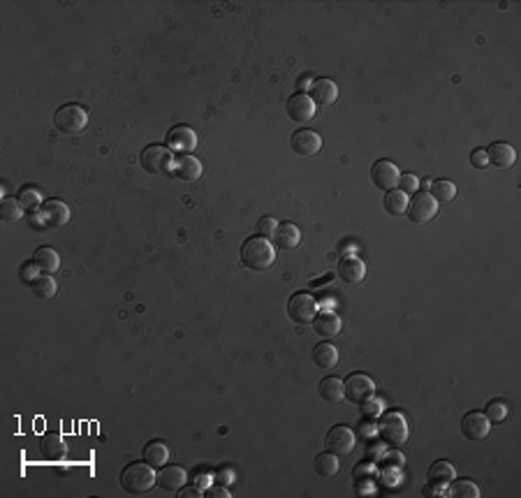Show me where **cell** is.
<instances>
[{"label": "cell", "mask_w": 521, "mask_h": 498, "mask_svg": "<svg viewBox=\"0 0 521 498\" xmlns=\"http://www.w3.org/2000/svg\"><path fill=\"white\" fill-rule=\"evenodd\" d=\"M241 262L250 271H266L276 262V250L266 236H250L241 246Z\"/></svg>", "instance_id": "1"}, {"label": "cell", "mask_w": 521, "mask_h": 498, "mask_svg": "<svg viewBox=\"0 0 521 498\" xmlns=\"http://www.w3.org/2000/svg\"><path fill=\"white\" fill-rule=\"evenodd\" d=\"M156 485H158V473L146 461H135V464L126 466V471L121 473V487L128 494L135 496L149 494Z\"/></svg>", "instance_id": "2"}, {"label": "cell", "mask_w": 521, "mask_h": 498, "mask_svg": "<svg viewBox=\"0 0 521 498\" xmlns=\"http://www.w3.org/2000/svg\"><path fill=\"white\" fill-rule=\"evenodd\" d=\"M139 165L144 172H149V174H153V176H169L174 174V165H176V160H174V153L167 146H158V144H153V146H146L142 151Z\"/></svg>", "instance_id": "3"}, {"label": "cell", "mask_w": 521, "mask_h": 498, "mask_svg": "<svg viewBox=\"0 0 521 498\" xmlns=\"http://www.w3.org/2000/svg\"><path fill=\"white\" fill-rule=\"evenodd\" d=\"M54 126L58 133L75 137L89 126V112H86L82 105H63V107H58V112L54 114Z\"/></svg>", "instance_id": "4"}, {"label": "cell", "mask_w": 521, "mask_h": 498, "mask_svg": "<svg viewBox=\"0 0 521 498\" xmlns=\"http://www.w3.org/2000/svg\"><path fill=\"white\" fill-rule=\"evenodd\" d=\"M378 434L389 447H401L408 440V422L401 413H385L380 417Z\"/></svg>", "instance_id": "5"}, {"label": "cell", "mask_w": 521, "mask_h": 498, "mask_svg": "<svg viewBox=\"0 0 521 498\" xmlns=\"http://www.w3.org/2000/svg\"><path fill=\"white\" fill-rule=\"evenodd\" d=\"M287 315L289 320L296 324H310L317 315V301L313 294L308 292H296L287 301Z\"/></svg>", "instance_id": "6"}, {"label": "cell", "mask_w": 521, "mask_h": 498, "mask_svg": "<svg viewBox=\"0 0 521 498\" xmlns=\"http://www.w3.org/2000/svg\"><path fill=\"white\" fill-rule=\"evenodd\" d=\"M324 445H327V450L331 454H336V457H345V454H350L354 450V445H357V436H354V431L350 427L338 424V427L329 429L327 438H324Z\"/></svg>", "instance_id": "7"}, {"label": "cell", "mask_w": 521, "mask_h": 498, "mask_svg": "<svg viewBox=\"0 0 521 498\" xmlns=\"http://www.w3.org/2000/svg\"><path fill=\"white\" fill-rule=\"evenodd\" d=\"M343 385H345V399L350 403H357V406H361L366 399H371L375 394V382L366 373H352Z\"/></svg>", "instance_id": "8"}, {"label": "cell", "mask_w": 521, "mask_h": 498, "mask_svg": "<svg viewBox=\"0 0 521 498\" xmlns=\"http://www.w3.org/2000/svg\"><path fill=\"white\" fill-rule=\"evenodd\" d=\"M165 142H167L169 151H174V153H181V156H190L192 151L197 149V135H195V130L188 128V126L169 128Z\"/></svg>", "instance_id": "9"}, {"label": "cell", "mask_w": 521, "mask_h": 498, "mask_svg": "<svg viewBox=\"0 0 521 498\" xmlns=\"http://www.w3.org/2000/svg\"><path fill=\"white\" fill-rule=\"evenodd\" d=\"M436 213H438V202L433 199L429 193H415V197L408 202V216L417 225H424V222L433 220Z\"/></svg>", "instance_id": "10"}, {"label": "cell", "mask_w": 521, "mask_h": 498, "mask_svg": "<svg viewBox=\"0 0 521 498\" xmlns=\"http://www.w3.org/2000/svg\"><path fill=\"white\" fill-rule=\"evenodd\" d=\"M371 179L375 188L389 193V190H394V188H399L401 172L392 160H378V163H373V167H371Z\"/></svg>", "instance_id": "11"}, {"label": "cell", "mask_w": 521, "mask_h": 498, "mask_svg": "<svg viewBox=\"0 0 521 498\" xmlns=\"http://www.w3.org/2000/svg\"><path fill=\"white\" fill-rule=\"evenodd\" d=\"M289 146H292V151L296 156L301 158H313L317 156V151L322 149V137L315 133V130H296V133L292 135V139H289Z\"/></svg>", "instance_id": "12"}, {"label": "cell", "mask_w": 521, "mask_h": 498, "mask_svg": "<svg viewBox=\"0 0 521 498\" xmlns=\"http://www.w3.org/2000/svg\"><path fill=\"white\" fill-rule=\"evenodd\" d=\"M315 103L310 100L308 93H294L287 100V116L296 121V123H308L315 116Z\"/></svg>", "instance_id": "13"}, {"label": "cell", "mask_w": 521, "mask_h": 498, "mask_svg": "<svg viewBox=\"0 0 521 498\" xmlns=\"http://www.w3.org/2000/svg\"><path fill=\"white\" fill-rule=\"evenodd\" d=\"M40 218L45 227H63L70 222V209L61 199H47L40 209Z\"/></svg>", "instance_id": "14"}, {"label": "cell", "mask_w": 521, "mask_h": 498, "mask_svg": "<svg viewBox=\"0 0 521 498\" xmlns=\"http://www.w3.org/2000/svg\"><path fill=\"white\" fill-rule=\"evenodd\" d=\"M461 431L468 440H484L491 431V422L480 410H473L461 420Z\"/></svg>", "instance_id": "15"}, {"label": "cell", "mask_w": 521, "mask_h": 498, "mask_svg": "<svg viewBox=\"0 0 521 498\" xmlns=\"http://www.w3.org/2000/svg\"><path fill=\"white\" fill-rule=\"evenodd\" d=\"M487 151V158H489V165H494L498 169H508L512 165L517 163V151L510 146L508 142H494Z\"/></svg>", "instance_id": "16"}, {"label": "cell", "mask_w": 521, "mask_h": 498, "mask_svg": "<svg viewBox=\"0 0 521 498\" xmlns=\"http://www.w3.org/2000/svg\"><path fill=\"white\" fill-rule=\"evenodd\" d=\"M310 100L315 105L329 107L338 100V86L331 82V79H313V86H310Z\"/></svg>", "instance_id": "17"}, {"label": "cell", "mask_w": 521, "mask_h": 498, "mask_svg": "<svg viewBox=\"0 0 521 498\" xmlns=\"http://www.w3.org/2000/svg\"><path fill=\"white\" fill-rule=\"evenodd\" d=\"M366 276V264L359 257H345L338 262V278L347 285H357Z\"/></svg>", "instance_id": "18"}, {"label": "cell", "mask_w": 521, "mask_h": 498, "mask_svg": "<svg viewBox=\"0 0 521 498\" xmlns=\"http://www.w3.org/2000/svg\"><path fill=\"white\" fill-rule=\"evenodd\" d=\"M271 239H273V246L280 250H294L301 243V229L296 227L294 222H283V225H278L276 234H273Z\"/></svg>", "instance_id": "19"}, {"label": "cell", "mask_w": 521, "mask_h": 498, "mask_svg": "<svg viewBox=\"0 0 521 498\" xmlns=\"http://www.w3.org/2000/svg\"><path fill=\"white\" fill-rule=\"evenodd\" d=\"M188 482V473L181 466H163V471L158 473V485L165 492H179L183 489Z\"/></svg>", "instance_id": "20"}, {"label": "cell", "mask_w": 521, "mask_h": 498, "mask_svg": "<svg viewBox=\"0 0 521 498\" xmlns=\"http://www.w3.org/2000/svg\"><path fill=\"white\" fill-rule=\"evenodd\" d=\"M310 324H313L315 334H317V336H322V338H327V341H331V338H336L338 334H341V329H343L341 317L334 315V313L315 315V320L310 322Z\"/></svg>", "instance_id": "21"}, {"label": "cell", "mask_w": 521, "mask_h": 498, "mask_svg": "<svg viewBox=\"0 0 521 498\" xmlns=\"http://www.w3.org/2000/svg\"><path fill=\"white\" fill-rule=\"evenodd\" d=\"M174 174H176L181 181H197L202 176V163L195 156H181L176 158V165H174Z\"/></svg>", "instance_id": "22"}, {"label": "cell", "mask_w": 521, "mask_h": 498, "mask_svg": "<svg viewBox=\"0 0 521 498\" xmlns=\"http://www.w3.org/2000/svg\"><path fill=\"white\" fill-rule=\"evenodd\" d=\"M40 454L47 461H61L68 454V445L58 434H47L40 440Z\"/></svg>", "instance_id": "23"}, {"label": "cell", "mask_w": 521, "mask_h": 498, "mask_svg": "<svg viewBox=\"0 0 521 498\" xmlns=\"http://www.w3.org/2000/svg\"><path fill=\"white\" fill-rule=\"evenodd\" d=\"M317 392L327 403H338L345 399V385L341 378H322L320 385H317Z\"/></svg>", "instance_id": "24"}, {"label": "cell", "mask_w": 521, "mask_h": 498, "mask_svg": "<svg viewBox=\"0 0 521 498\" xmlns=\"http://www.w3.org/2000/svg\"><path fill=\"white\" fill-rule=\"evenodd\" d=\"M457 478V471H454V466L450 461H436V464H431L429 468V485H436V487H447L450 482Z\"/></svg>", "instance_id": "25"}, {"label": "cell", "mask_w": 521, "mask_h": 498, "mask_svg": "<svg viewBox=\"0 0 521 498\" xmlns=\"http://www.w3.org/2000/svg\"><path fill=\"white\" fill-rule=\"evenodd\" d=\"M169 457H172L169 447L165 445V443H160V440H151V443L144 447V461H146V464H151L153 468L167 466Z\"/></svg>", "instance_id": "26"}, {"label": "cell", "mask_w": 521, "mask_h": 498, "mask_svg": "<svg viewBox=\"0 0 521 498\" xmlns=\"http://www.w3.org/2000/svg\"><path fill=\"white\" fill-rule=\"evenodd\" d=\"M33 262L38 264V269L42 273H56L58 269H61V257H58V252L49 246H42V248L35 250Z\"/></svg>", "instance_id": "27"}, {"label": "cell", "mask_w": 521, "mask_h": 498, "mask_svg": "<svg viewBox=\"0 0 521 498\" xmlns=\"http://www.w3.org/2000/svg\"><path fill=\"white\" fill-rule=\"evenodd\" d=\"M313 362L320 366V369H334V366L338 364V350L336 345L331 343H317L313 348Z\"/></svg>", "instance_id": "28"}, {"label": "cell", "mask_w": 521, "mask_h": 498, "mask_svg": "<svg viewBox=\"0 0 521 498\" xmlns=\"http://www.w3.org/2000/svg\"><path fill=\"white\" fill-rule=\"evenodd\" d=\"M31 290H33L35 297H40V299H52V297H56L58 285H56V280H54L52 273H40V276L31 283Z\"/></svg>", "instance_id": "29"}, {"label": "cell", "mask_w": 521, "mask_h": 498, "mask_svg": "<svg viewBox=\"0 0 521 498\" xmlns=\"http://www.w3.org/2000/svg\"><path fill=\"white\" fill-rule=\"evenodd\" d=\"M315 471H317V475H322V478H334V475H338V471H341L338 457H336V454H331L329 450L322 452V454H317Z\"/></svg>", "instance_id": "30"}, {"label": "cell", "mask_w": 521, "mask_h": 498, "mask_svg": "<svg viewBox=\"0 0 521 498\" xmlns=\"http://www.w3.org/2000/svg\"><path fill=\"white\" fill-rule=\"evenodd\" d=\"M408 202H410L408 195L399 190V188H394V190H389L385 195V211L392 216H401L408 211Z\"/></svg>", "instance_id": "31"}, {"label": "cell", "mask_w": 521, "mask_h": 498, "mask_svg": "<svg viewBox=\"0 0 521 498\" xmlns=\"http://www.w3.org/2000/svg\"><path fill=\"white\" fill-rule=\"evenodd\" d=\"M431 197L436 202H452L454 197H457V186H454L452 181H447V179H438V181H431Z\"/></svg>", "instance_id": "32"}, {"label": "cell", "mask_w": 521, "mask_h": 498, "mask_svg": "<svg viewBox=\"0 0 521 498\" xmlns=\"http://www.w3.org/2000/svg\"><path fill=\"white\" fill-rule=\"evenodd\" d=\"M450 496L452 498H480V489L470 480H452L450 482Z\"/></svg>", "instance_id": "33"}, {"label": "cell", "mask_w": 521, "mask_h": 498, "mask_svg": "<svg viewBox=\"0 0 521 498\" xmlns=\"http://www.w3.org/2000/svg\"><path fill=\"white\" fill-rule=\"evenodd\" d=\"M0 216H3L5 222H19L24 218V206H21L19 199L7 197L3 199V204H0Z\"/></svg>", "instance_id": "34"}, {"label": "cell", "mask_w": 521, "mask_h": 498, "mask_svg": "<svg viewBox=\"0 0 521 498\" xmlns=\"http://www.w3.org/2000/svg\"><path fill=\"white\" fill-rule=\"evenodd\" d=\"M484 415L489 417V422H505L508 420V406L503 403V399H491L484 408Z\"/></svg>", "instance_id": "35"}, {"label": "cell", "mask_w": 521, "mask_h": 498, "mask_svg": "<svg viewBox=\"0 0 521 498\" xmlns=\"http://www.w3.org/2000/svg\"><path fill=\"white\" fill-rule=\"evenodd\" d=\"M19 202H21V206L28 209V211H35L42 202V195H40V190H35V188H24V190L19 193Z\"/></svg>", "instance_id": "36"}, {"label": "cell", "mask_w": 521, "mask_h": 498, "mask_svg": "<svg viewBox=\"0 0 521 498\" xmlns=\"http://www.w3.org/2000/svg\"><path fill=\"white\" fill-rule=\"evenodd\" d=\"M399 190H403L405 195H415L419 190V179L415 174H401Z\"/></svg>", "instance_id": "37"}, {"label": "cell", "mask_w": 521, "mask_h": 498, "mask_svg": "<svg viewBox=\"0 0 521 498\" xmlns=\"http://www.w3.org/2000/svg\"><path fill=\"white\" fill-rule=\"evenodd\" d=\"M276 229H278V222H276V218H271V216H266V218H262L257 222V232H259V236H273L276 234Z\"/></svg>", "instance_id": "38"}, {"label": "cell", "mask_w": 521, "mask_h": 498, "mask_svg": "<svg viewBox=\"0 0 521 498\" xmlns=\"http://www.w3.org/2000/svg\"><path fill=\"white\" fill-rule=\"evenodd\" d=\"M38 276H40V269H38V264H35V262H26L24 266H21V280H24V283L31 285Z\"/></svg>", "instance_id": "39"}, {"label": "cell", "mask_w": 521, "mask_h": 498, "mask_svg": "<svg viewBox=\"0 0 521 498\" xmlns=\"http://www.w3.org/2000/svg\"><path fill=\"white\" fill-rule=\"evenodd\" d=\"M373 478H375V466H371V464H361L357 471H354V480L357 482H373Z\"/></svg>", "instance_id": "40"}, {"label": "cell", "mask_w": 521, "mask_h": 498, "mask_svg": "<svg viewBox=\"0 0 521 498\" xmlns=\"http://www.w3.org/2000/svg\"><path fill=\"white\" fill-rule=\"evenodd\" d=\"M470 165H473L475 169H484L489 165V158H487V151L484 149H475L473 153H470Z\"/></svg>", "instance_id": "41"}, {"label": "cell", "mask_w": 521, "mask_h": 498, "mask_svg": "<svg viewBox=\"0 0 521 498\" xmlns=\"http://www.w3.org/2000/svg\"><path fill=\"white\" fill-rule=\"evenodd\" d=\"M380 410H382V403L380 401H373V396L371 399H366L364 403H361V413H364L366 417H378L380 415Z\"/></svg>", "instance_id": "42"}, {"label": "cell", "mask_w": 521, "mask_h": 498, "mask_svg": "<svg viewBox=\"0 0 521 498\" xmlns=\"http://www.w3.org/2000/svg\"><path fill=\"white\" fill-rule=\"evenodd\" d=\"M209 496H211V498H232V494L227 492V489H222V487H213L211 492H209Z\"/></svg>", "instance_id": "43"}, {"label": "cell", "mask_w": 521, "mask_h": 498, "mask_svg": "<svg viewBox=\"0 0 521 498\" xmlns=\"http://www.w3.org/2000/svg\"><path fill=\"white\" fill-rule=\"evenodd\" d=\"M179 498H202L199 489H183V492H179Z\"/></svg>", "instance_id": "44"}]
</instances>
